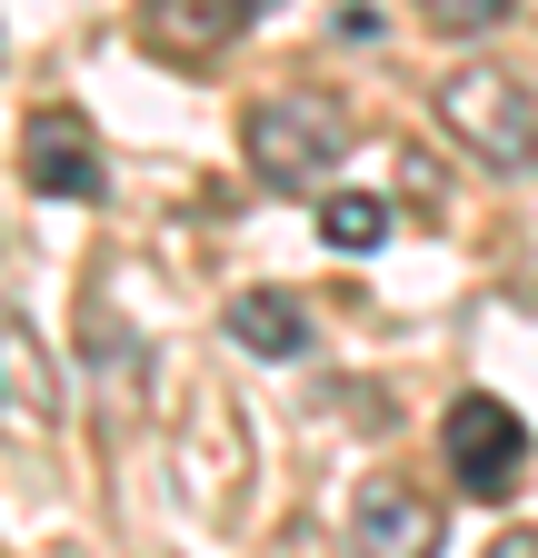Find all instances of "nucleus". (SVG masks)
<instances>
[{"mask_svg":"<svg viewBox=\"0 0 538 558\" xmlns=\"http://www.w3.org/2000/svg\"><path fill=\"white\" fill-rule=\"evenodd\" d=\"M170 478H180V509H199V529H240V509H249V418L199 369L170 399Z\"/></svg>","mask_w":538,"mask_h":558,"instance_id":"nucleus-1","label":"nucleus"},{"mask_svg":"<svg viewBox=\"0 0 538 558\" xmlns=\"http://www.w3.org/2000/svg\"><path fill=\"white\" fill-rule=\"evenodd\" d=\"M350 130H359V110H350L340 90L290 81V90L249 100V120H240V150H249V170H259L269 190H319L329 170H340Z\"/></svg>","mask_w":538,"mask_h":558,"instance_id":"nucleus-2","label":"nucleus"},{"mask_svg":"<svg viewBox=\"0 0 538 558\" xmlns=\"http://www.w3.org/2000/svg\"><path fill=\"white\" fill-rule=\"evenodd\" d=\"M439 120H449V140H468L489 170H509V180L538 170V90L509 81V70H489V60L449 70V81H439Z\"/></svg>","mask_w":538,"mask_h":558,"instance_id":"nucleus-3","label":"nucleus"},{"mask_svg":"<svg viewBox=\"0 0 538 558\" xmlns=\"http://www.w3.org/2000/svg\"><path fill=\"white\" fill-rule=\"evenodd\" d=\"M439 449H449V469H458L468 499H509V478H518V459H528V418H518L509 399H489V389H468V399L439 418Z\"/></svg>","mask_w":538,"mask_h":558,"instance_id":"nucleus-4","label":"nucleus"},{"mask_svg":"<svg viewBox=\"0 0 538 558\" xmlns=\"http://www.w3.org/2000/svg\"><path fill=\"white\" fill-rule=\"evenodd\" d=\"M449 548V509L429 499V488H409L399 469L359 478L350 499V558H439Z\"/></svg>","mask_w":538,"mask_h":558,"instance_id":"nucleus-5","label":"nucleus"},{"mask_svg":"<svg viewBox=\"0 0 538 558\" xmlns=\"http://www.w3.org/2000/svg\"><path fill=\"white\" fill-rule=\"evenodd\" d=\"M60 360H50V339L0 300V439H50L60 429Z\"/></svg>","mask_w":538,"mask_h":558,"instance_id":"nucleus-6","label":"nucleus"},{"mask_svg":"<svg viewBox=\"0 0 538 558\" xmlns=\"http://www.w3.org/2000/svg\"><path fill=\"white\" fill-rule=\"evenodd\" d=\"M259 21V0H140V50L170 70H210L220 50H240V31Z\"/></svg>","mask_w":538,"mask_h":558,"instance_id":"nucleus-7","label":"nucleus"},{"mask_svg":"<svg viewBox=\"0 0 538 558\" xmlns=\"http://www.w3.org/2000/svg\"><path fill=\"white\" fill-rule=\"evenodd\" d=\"M21 180L40 199H100L110 190L100 180V130L81 110H30V130H21Z\"/></svg>","mask_w":538,"mask_h":558,"instance_id":"nucleus-8","label":"nucleus"},{"mask_svg":"<svg viewBox=\"0 0 538 558\" xmlns=\"http://www.w3.org/2000/svg\"><path fill=\"white\" fill-rule=\"evenodd\" d=\"M230 339L249 349V360H299L309 349V310L290 290H240L230 300Z\"/></svg>","mask_w":538,"mask_h":558,"instance_id":"nucleus-9","label":"nucleus"},{"mask_svg":"<svg viewBox=\"0 0 538 558\" xmlns=\"http://www.w3.org/2000/svg\"><path fill=\"white\" fill-rule=\"evenodd\" d=\"M319 240L340 250V259L379 250V240H389V199H379V190H329V199H319Z\"/></svg>","mask_w":538,"mask_h":558,"instance_id":"nucleus-10","label":"nucleus"},{"mask_svg":"<svg viewBox=\"0 0 538 558\" xmlns=\"http://www.w3.org/2000/svg\"><path fill=\"white\" fill-rule=\"evenodd\" d=\"M429 11V31H449V40H468V31H499L518 0H419Z\"/></svg>","mask_w":538,"mask_h":558,"instance_id":"nucleus-11","label":"nucleus"},{"mask_svg":"<svg viewBox=\"0 0 538 558\" xmlns=\"http://www.w3.org/2000/svg\"><path fill=\"white\" fill-rule=\"evenodd\" d=\"M269 558H329V529H309V519H290L280 538H269Z\"/></svg>","mask_w":538,"mask_h":558,"instance_id":"nucleus-12","label":"nucleus"},{"mask_svg":"<svg viewBox=\"0 0 538 558\" xmlns=\"http://www.w3.org/2000/svg\"><path fill=\"white\" fill-rule=\"evenodd\" d=\"M489 558H538V529H499V548Z\"/></svg>","mask_w":538,"mask_h":558,"instance_id":"nucleus-13","label":"nucleus"},{"mask_svg":"<svg viewBox=\"0 0 538 558\" xmlns=\"http://www.w3.org/2000/svg\"><path fill=\"white\" fill-rule=\"evenodd\" d=\"M259 11H269V0H259Z\"/></svg>","mask_w":538,"mask_h":558,"instance_id":"nucleus-14","label":"nucleus"}]
</instances>
